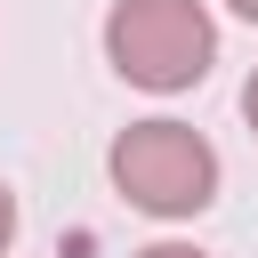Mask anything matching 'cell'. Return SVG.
Segmentation results:
<instances>
[{"label":"cell","mask_w":258,"mask_h":258,"mask_svg":"<svg viewBox=\"0 0 258 258\" xmlns=\"http://www.w3.org/2000/svg\"><path fill=\"white\" fill-rule=\"evenodd\" d=\"M105 64L145 97H177L218 64V16L202 0H113L105 8Z\"/></svg>","instance_id":"1"},{"label":"cell","mask_w":258,"mask_h":258,"mask_svg":"<svg viewBox=\"0 0 258 258\" xmlns=\"http://www.w3.org/2000/svg\"><path fill=\"white\" fill-rule=\"evenodd\" d=\"M105 177H113V194H121L129 210H145V218H202V210L218 202V145H210L202 129L153 113V121H129V129L113 137Z\"/></svg>","instance_id":"2"},{"label":"cell","mask_w":258,"mask_h":258,"mask_svg":"<svg viewBox=\"0 0 258 258\" xmlns=\"http://www.w3.org/2000/svg\"><path fill=\"white\" fill-rule=\"evenodd\" d=\"M129 258H210V250H194V242H145V250H129Z\"/></svg>","instance_id":"3"},{"label":"cell","mask_w":258,"mask_h":258,"mask_svg":"<svg viewBox=\"0 0 258 258\" xmlns=\"http://www.w3.org/2000/svg\"><path fill=\"white\" fill-rule=\"evenodd\" d=\"M8 242H16V194H8V177H0V258H8Z\"/></svg>","instance_id":"4"},{"label":"cell","mask_w":258,"mask_h":258,"mask_svg":"<svg viewBox=\"0 0 258 258\" xmlns=\"http://www.w3.org/2000/svg\"><path fill=\"white\" fill-rule=\"evenodd\" d=\"M242 121H250V129H258V73H250V81H242Z\"/></svg>","instance_id":"5"},{"label":"cell","mask_w":258,"mask_h":258,"mask_svg":"<svg viewBox=\"0 0 258 258\" xmlns=\"http://www.w3.org/2000/svg\"><path fill=\"white\" fill-rule=\"evenodd\" d=\"M226 8H234V16H250V24H258V0H226Z\"/></svg>","instance_id":"6"}]
</instances>
